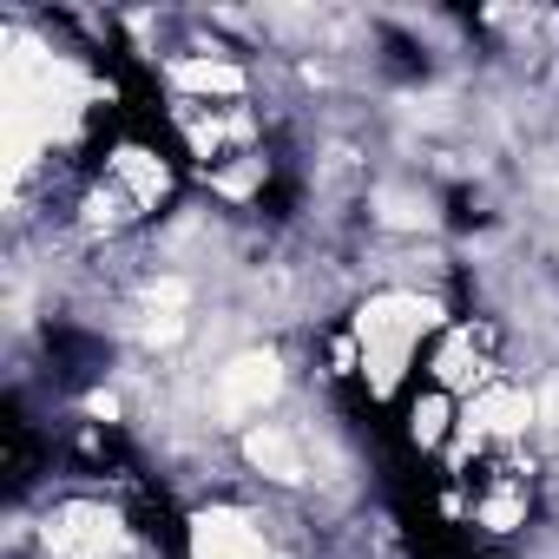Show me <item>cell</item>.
Segmentation results:
<instances>
[{
	"instance_id": "6da1fadb",
	"label": "cell",
	"mask_w": 559,
	"mask_h": 559,
	"mask_svg": "<svg viewBox=\"0 0 559 559\" xmlns=\"http://www.w3.org/2000/svg\"><path fill=\"white\" fill-rule=\"evenodd\" d=\"M448 304L421 284H376L356 317H349V336H356V382L369 389V402H395L408 395V376L415 362L428 356V343L448 330Z\"/></svg>"
},
{
	"instance_id": "7a4b0ae2",
	"label": "cell",
	"mask_w": 559,
	"mask_h": 559,
	"mask_svg": "<svg viewBox=\"0 0 559 559\" xmlns=\"http://www.w3.org/2000/svg\"><path fill=\"white\" fill-rule=\"evenodd\" d=\"M284 395H290V356H284V349L263 343V336L230 343V349L204 369V382H198V428L237 441L243 428L284 415Z\"/></svg>"
},
{
	"instance_id": "3957f363",
	"label": "cell",
	"mask_w": 559,
	"mask_h": 559,
	"mask_svg": "<svg viewBox=\"0 0 559 559\" xmlns=\"http://www.w3.org/2000/svg\"><path fill=\"white\" fill-rule=\"evenodd\" d=\"M34 559H152L145 526L106 493H60L40 507Z\"/></svg>"
},
{
	"instance_id": "277c9868",
	"label": "cell",
	"mask_w": 559,
	"mask_h": 559,
	"mask_svg": "<svg viewBox=\"0 0 559 559\" xmlns=\"http://www.w3.org/2000/svg\"><path fill=\"white\" fill-rule=\"evenodd\" d=\"M500 376H507V369H500V330H493L487 317H454V323L428 343V356H421V382L448 389L454 402L480 395V389L500 382Z\"/></svg>"
},
{
	"instance_id": "5b68a950",
	"label": "cell",
	"mask_w": 559,
	"mask_h": 559,
	"mask_svg": "<svg viewBox=\"0 0 559 559\" xmlns=\"http://www.w3.org/2000/svg\"><path fill=\"white\" fill-rule=\"evenodd\" d=\"M185 559H290V546L257 507L211 500L185 520Z\"/></svg>"
},
{
	"instance_id": "8992f818",
	"label": "cell",
	"mask_w": 559,
	"mask_h": 559,
	"mask_svg": "<svg viewBox=\"0 0 559 559\" xmlns=\"http://www.w3.org/2000/svg\"><path fill=\"white\" fill-rule=\"evenodd\" d=\"M158 86L171 99H198V106H243L250 99V67L230 47H178L158 60Z\"/></svg>"
},
{
	"instance_id": "52a82bcc",
	"label": "cell",
	"mask_w": 559,
	"mask_h": 559,
	"mask_svg": "<svg viewBox=\"0 0 559 559\" xmlns=\"http://www.w3.org/2000/svg\"><path fill=\"white\" fill-rule=\"evenodd\" d=\"M362 217L389 243H421L441 230V191L421 185L415 171H382L376 185H362Z\"/></svg>"
},
{
	"instance_id": "ba28073f",
	"label": "cell",
	"mask_w": 559,
	"mask_h": 559,
	"mask_svg": "<svg viewBox=\"0 0 559 559\" xmlns=\"http://www.w3.org/2000/svg\"><path fill=\"white\" fill-rule=\"evenodd\" d=\"M99 178H106V185H119L145 224H152V217H165V211L178 204V165H171L152 139H112V145H106Z\"/></svg>"
},
{
	"instance_id": "9c48e42d",
	"label": "cell",
	"mask_w": 559,
	"mask_h": 559,
	"mask_svg": "<svg viewBox=\"0 0 559 559\" xmlns=\"http://www.w3.org/2000/svg\"><path fill=\"white\" fill-rule=\"evenodd\" d=\"M402 435H408L415 454H448L454 435H461V402L448 389H435V382H415L402 395Z\"/></svg>"
},
{
	"instance_id": "30bf717a",
	"label": "cell",
	"mask_w": 559,
	"mask_h": 559,
	"mask_svg": "<svg viewBox=\"0 0 559 559\" xmlns=\"http://www.w3.org/2000/svg\"><path fill=\"white\" fill-rule=\"evenodd\" d=\"M198 185H204L224 211H250V204H263V191H270V152H263V145H257V152H237V158L198 171Z\"/></svg>"
}]
</instances>
